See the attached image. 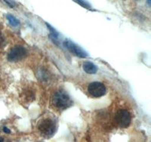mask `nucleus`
Returning a JSON list of instances; mask_svg holds the SVG:
<instances>
[{"label":"nucleus","instance_id":"10","mask_svg":"<svg viewBox=\"0 0 151 142\" xmlns=\"http://www.w3.org/2000/svg\"><path fill=\"white\" fill-rule=\"evenodd\" d=\"M3 1L11 8H14L16 5V3L14 0H3Z\"/></svg>","mask_w":151,"mask_h":142},{"label":"nucleus","instance_id":"11","mask_svg":"<svg viewBox=\"0 0 151 142\" xmlns=\"http://www.w3.org/2000/svg\"><path fill=\"white\" fill-rule=\"evenodd\" d=\"M2 45H5V39H4V36H2V34L0 32V46Z\"/></svg>","mask_w":151,"mask_h":142},{"label":"nucleus","instance_id":"12","mask_svg":"<svg viewBox=\"0 0 151 142\" xmlns=\"http://www.w3.org/2000/svg\"><path fill=\"white\" fill-rule=\"evenodd\" d=\"M3 132H5V133H6V134H10L11 133V131L9 130V128H6V127H4V128H3Z\"/></svg>","mask_w":151,"mask_h":142},{"label":"nucleus","instance_id":"8","mask_svg":"<svg viewBox=\"0 0 151 142\" xmlns=\"http://www.w3.org/2000/svg\"><path fill=\"white\" fill-rule=\"evenodd\" d=\"M6 18H7L9 24H10L12 27H17V26L19 25V21L14 17V16L12 15V14H8L7 15H6Z\"/></svg>","mask_w":151,"mask_h":142},{"label":"nucleus","instance_id":"1","mask_svg":"<svg viewBox=\"0 0 151 142\" xmlns=\"http://www.w3.org/2000/svg\"><path fill=\"white\" fill-rule=\"evenodd\" d=\"M53 105L57 109L63 110L72 106L73 101L70 97L64 92L58 91L55 93L52 98Z\"/></svg>","mask_w":151,"mask_h":142},{"label":"nucleus","instance_id":"5","mask_svg":"<svg viewBox=\"0 0 151 142\" xmlns=\"http://www.w3.org/2000/svg\"><path fill=\"white\" fill-rule=\"evenodd\" d=\"M27 50L21 45H17L12 48L8 55V60L12 62L20 61L27 56Z\"/></svg>","mask_w":151,"mask_h":142},{"label":"nucleus","instance_id":"7","mask_svg":"<svg viewBox=\"0 0 151 142\" xmlns=\"http://www.w3.org/2000/svg\"><path fill=\"white\" fill-rule=\"evenodd\" d=\"M83 67L85 72L88 74H94L98 71V67L94 65L92 62L86 61L83 63Z\"/></svg>","mask_w":151,"mask_h":142},{"label":"nucleus","instance_id":"13","mask_svg":"<svg viewBox=\"0 0 151 142\" xmlns=\"http://www.w3.org/2000/svg\"><path fill=\"white\" fill-rule=\"evenodd\" d=\"M147 4L149 5V6H150L151 5V0H147Z\"/></svg>","mask_w":151,"mask_h":142},{"label":"nucleus","instance_id":"4","mask_svg":"<svg viewBox=\"0 0 151 142\" xmlns=\"http://www.w3.org/2000/svg\"><path fill=\"white\" fill-rule=\"evenodd\" d=\"M88 92L94 98H101L106 92L105 86L101 82H94L88 86Z\"/></svg>","mask_w":151,"mask_h":142},{"label":"nucleus","instance_id":"2","mask_svg":"<svg viewBox=\"0 0 151 142\" xmlns=\"http://www.w3.org/2000/svg\"><path fill=\"white\" fill-rule=\"evenodd\" d=\"M39 130L43 136L46 138L52 137L56 131V124L52 119L46 118L40 123Z\"/></svg>","mask_w":151,"mask_h":142},{"label":"nucleus","instance_id":"9","mask_svg":"<svg viewBox=\"0 0 151 142\" xmlns=\"http://www.w3.org/2000/svg\"><path fill=\"white\" fill-rule=\"evenodd\" d=\"M76 2H77V3H79L81 6L86 8V9H91V6L89 5V3H88V2H86V1H85V0H76Z\"/></svg>","mask_w":151,"mask_h":142},{"label":"nucleus","instance_id":"6","mask_svg":"<svg viewBox=\"0 0 151 142\" xmlns=\"http://www.w3.org/2000/svg\"><path fill=\"white\" fill-rule=\"evenodd\" d=\"M64 45L70 52H72L74 55H76L79 58H87L88 56L87 52L83 48H82L78 45H76L70 40H65L64 42Z\"/></svg>","mask_w":151,"mask_h":142},{"label":"nucleus","instance_id":"3","mask_svg":"<svg viewBox=\"0 0 151 142\" xmlns=\"http://www.w3.org/2000/svg\"><path fill=\"white\" fill-rule=\"evenodd\" d=\"M116 123L120 128H127L132 122V117L127 110H119L115 117Z\"/></svg>","mask_w":151,"mask_h":142},{"label":"nucleus","instance_id":"14","mask_svg":"<svg viewBox=\"0 0 151 142\" xmlns=\"http://www.w3.org/2000/svg\"><path fill=\"white\" fill-rule=\"evenodd\" d=\"M4 139L3 138H0V141H3Z\"/></svg>","mask_w":151,"mask_h":142}]
</instances>
